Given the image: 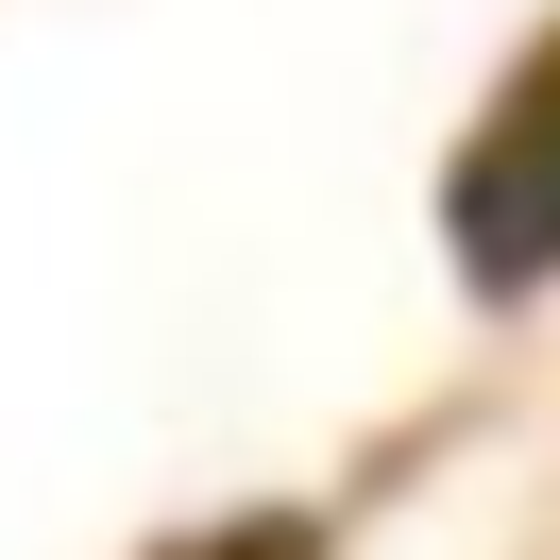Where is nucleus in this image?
<instances>
[{"instance_id":"1","label":"nucleus","mask_w":560,"mask_h":560,"mask_svg":"<svg viewBox=\"0 0 560 560\" xmlns=\"http://www.w3.org/2000/svg\"><path fill=\"white\" fill-rule=\"evenodd\" d=\"M458 272H476V289L560 272V51L492 103V137L458 153Z\"/></svg>"}]
</instances>
